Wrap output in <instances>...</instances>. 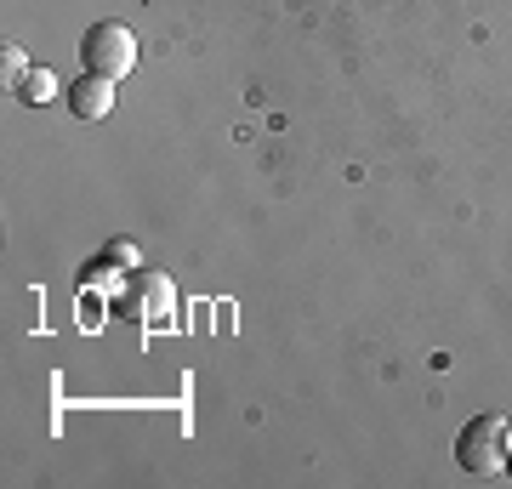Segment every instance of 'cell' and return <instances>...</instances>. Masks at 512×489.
<instances>
[{"label": "cell", "instance_id": "obj_1", "mask_svg": "<svg viewBox=\"0 0 512 489\" xmlns=\"http://www.w3.org/2000/svg\"><path fill=\"white\" fill-rule=\"evenodd\" d=\"M507 455H512V427L507 416H478L461 427L456 438V461L467 472H501L507 467Z\"/></svg>", "mask_w": 512, "mask_h": 489}, {"label": "cell", "instance_id": "obj_2", "mask_svg": "<svg viewBox=\"0 0 512 489\" xmlns=\"http://www.w3.org/2000/svg\"><path fill=\"white\" fill-rule=\"evenodd\" d=\"M80 63H86V74L120 80V74L137 69V40H131L126 23H92L86 40H80Z\"/></svg>", "mask_w": 512, "mask_h": 489}, {"label": "cell", "instance_id": "obj_3", "mask_svg": "<svg viewBox=\"0 0 512 489\" xmlns=\"http://www.w3.org/2000/svg\"><path fill=\"white\" fill-rule=\"evenodd\" d=\"M63 103H69L74 120H103L114 109V80L109 74H80L74 86H63Z\"/></svg>", "mask_w": 512, "mask_h": 489}, {"label": "cell", "instance_id": "obj_4", "mask_svg": "<svg viewBox=\"0 0 512 489\" xmlns=\"http://www.w3.org/2000/svg\"><path fill=\"white\" fill-rule=\"evenodd\" d=\"M131 313H143V319H165V313H171V279H165V273L131 268Z\"/></svg>", "mask_w": 512, "mask_h": 489}, {"label": "cell", "instance_id": "obj_5", "mask_svg": "<svg viewBox=\"0 0 512 489\" xmlns=\"http://www.w3.org/2000/svg\"><path fill=\"white\" fill-rule=\"evenodd\" d=\"M18 97H23V103H52V97H57V80H52L46 69H29V74H23V86H18Z\"/></svg>", "mask_w": 512, "mask_h": 489}, {"label": "cell", "instance_id": "obj_6", "mask_svg": "<svg viewBox=\"0 0 512 489\" xmlns=\"http://www.w3.org/2000/svg\"><path fill=\"white\" fill-rule=\"evenodd\" d=\"M23 74H29V63H23V46L12 40L6 46V86H23Z\"/></svg>", "mask_w": 512, "mask_h": 489}, {"label": "cell", "instance_id": "obj_7", "mask_svg": "<svg viewBox=\"0 0 512 489\" xmlns=\"http://www.w3.org/2000/svg\"><path fill=\"white\" fill-rule=\"evenodd\" d=\"M109 262H120V268H137V251H131L126 239H114V245H109Z\"/></svg>", "mask_w": 512, "mask_h": 489}, {"label": "cell", "instance_id": "obj_8", "mask_svg": "<svg viewBox=\"0 0 512 489\" xmlns=\"http://www.w3.org/2000/svg\"><path fill=\"white\" fill-rule=\"evenodd\" d=\"M507 467H512V455H507Z\"/></svg>", "mask_w": 512, "mask_h": 489}]
</instances>
